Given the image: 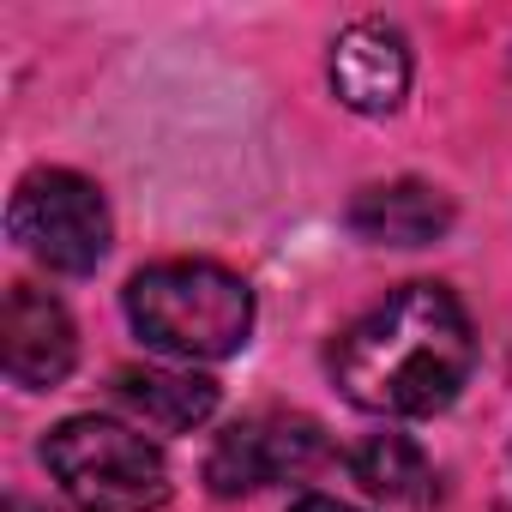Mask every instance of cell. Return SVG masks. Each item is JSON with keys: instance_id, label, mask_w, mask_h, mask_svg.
<instances>
[{"instance_id": "5b68a950", "label": "cell", "mask_w": 512, "mask_h": 512, "mask_svg": "<svg viewBox=\"0 0 512 512\" xmlns=\"http://www.w3.org/2000/svg\"><path fill=\"white\" fill-rule=\"evenodd\" d=\"M320 452H326L320 422L266 410V416H247L229 434H217V446L205 458V482L217 494H253V488H266V482H284V476L314 470Z\"/></svg>"}, {"instance_id": "7c38bea8", "label": "cell", "mask_w": 512, "mask_h": 512, "mask_svg": "<svg viewBox=\"0 0 512 512\" xmlns=\"http://www.w3.org/2000/svg\"><path fill=\"white\" fill-rule=\"evenodd\" d=\"M7 512H49V506H31V500H7Z\"/></svg>"}, {"instance_id": "9c48e42d", "label": "cell", "mask_w": 512, "mask_h": 512, "mask_svg": "<svg viewBox=\"0 0 512 512\" xmlns=\"http://www.w3.org/2000/svg\"><path fill=\"white\" fill-rule=\"evenodd\" d=\"M115 404L133 410L157 434H187L217 410V386L205 374H175V368H121Z\"/></svg>"}, {"instance_id": "8fae6325", "label": "cell", "mask_w": 512, "mask_h": 512, "mask_svg": "<svg viewBox=\"0 0 512 512\" xmlns=\"http://www.w3.org/2000/svg\"><path fill=\"white\" fill-rule=\"evenodd\" d=\"M290 512H356V506H344V500H332V494H308V500H296Z\"/></svg>"}, {"instance_id": "3957f363", "label": "cell", "mask_w": 512, "mask_h": 512, "mask_svg": "<svg viewBox=\"0 0 512 512\" xmlns=\"http://www.w3.org/2000/svg\"><path fill=\"white\" fill-rule=\"evenodd\" d=\"M49 476L67 488L79 512H157L169 500V464L163 452L103 416H73L43 440Z\"/></svg>"}, {"instance_id": "6da1fadb", "label": "cell", "mask_w": 512, "mask_h": 512, "mask_svg": "<svg viewBox=\"0 0 512 512\" xmlns=\"http://www.w3.org/2000/svg\"><path fill=\"white\" fill-rule=\"evenodd\" d=\"M476 338L470 314L440 284H404L374 314H362L338 350L332 374L356 410L374 416H434L470 380Z\"/></svg>"}, {"instance_id": "30bf717a", "label": "cell", "mask_w": 512, "mask_h": 512, "mask_svg": "<svg viewBox=\"0 0 512 512\" xmlns=\"http://www.w3.org/2000/svg\"><path fill=\"white\" fill-rule=\"evenodd\" d=\"M350 476L374 494V500H422L428 494V458L416 440L404 434H374L350 452Z\"/></svg>"}, {"instance_id": "7a4b0ae2", "label": "cell", "mask_w": 512, "mask_h": 512, "mask_svg": "<svg viewBox=\"0 0 512 512\" xmlns=\"http://www.w3.org/2000/svg\"><path fill=\"white\" fill-rule=\"evenodd\" d=\"M133 332L181 362H223L253 332V290L211 260H163L127 284Z\"/></svg>"}, {"instance_id": "ba28073f", "label": "cell", "mask_w": 512, "mask_h": 512, "mask_svg": "<svg viewBox=\"0 0 512 512\" xmlns=\"http://www.w3.org/2000/svg\"><path fill=\"white\" fill-rule=\"evenodd\" d=\"M350 229L380 247H428L452 229V199L428 181H386L350 205Z\"/></svg>"}, {"instance_id": "8992f818", "label": "cell", "mask_w": 512, "mask_h": 512, "mask_svg": "<svg viewBox=\"0 0 512 512\" xmlns=\"http://www.w3.org/2000/svg\"><path fill=\"white\" fill-rule=\"evenodd\" d=\"M0 350H7V374L19 386H61L79 356L73 314L37 284H13L7 308H0Z\"/></svg>"}, {"instance_id": "277c9868", "label": "cell", "mask_w": 512, "mask_h": 512, "mask_svg": "<svg viewBox=\"0 0 512 512\" xmlns=\"http://www.w3.org/2000/svg\"><path fill=\"white\" fill-rule=\"evenodd\" d=\"M7 229L37 266L67 272V278L97 272V260L109 253V205L73 169L25 175L19 193H13V211H7Z\"/></svg>"}, {"instance_id": "52a82bcc", "label": "cell", "mask_w": 512, "mask_h": 512, "mask_svg": "<svg viewBox=\"0 0 512 512\" xmlns=\"http://www.w3.org/2000/svg\"><path fill=\"white\" fill-rule=\"evenodd\" d=\"M332 91L356 115H392L410 91V43L380 19L350 25L332 49Z\"/></svg>"}]
</instances>
